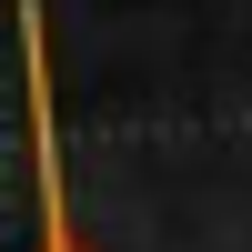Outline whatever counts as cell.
Here are the masks:
<instances>
[{"label": "cell", "instance_id": "1", "mask_svg": "<svg viewBox=\"0 0 252 252\" xmlns=\"http://www.w3.org/2000/svg\"><path fill=\"white\" fill-rule=\"evenodd\" d=\"M20 91H31V182H40V252H91L61 192V131H51V51H40V0H20Z\"/></svg>", "mask_w": 252, "mask_h": 252}]
</instances>
